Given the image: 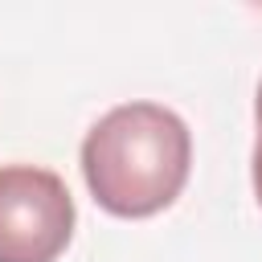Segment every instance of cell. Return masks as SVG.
I'll list each match as a JSON object with an SVG mask.
<instances>
[{"label":"cell","instance_id":"cell-1","mask_svg":"<svg viewBox=\"0 0 262 262\" xmlns=\"http://www.w3.org/2000/svg\"><path fill=\"white\" fill-rule=\"evenodd\" d=\"M188 168V123L160 102L111 106L82 139L86 188L111 217H156L184 192Z\"/></svg>","mask_w":262,"mask_h":262},{"label":"cell","instance_id":"cell-2","mask_svg":"<svg viewBox=\"0 0 262 262\" xmlns=\"http://www.w3.org/2000/svg\"><path fill=\"white\" fill-rule=\"evenodd\" d=\"M66 180L37 164L0 168V262H57L74 237Z\"/></svg>","mask_w":262,"mask_h":262},{"label":"cell","instance_id":"cell-3","mask_svg":"<svg viewBox=\"0 0 262 262\" xmlns=\"http://www.w3.org/2000/svg\"><path fill=\"white\" fill-rule=\"evenodd\" d=\"M254 196H258V205H262V127H258V139H254Z\"/></svg>","mask_w":262,"mask_h":262},{"label":"cell","instance_id":"cell-4","mask_svg":"<svg viewBox=\"0 0 262 262\" xmlns=\"http://www.w3.org/2000/svg\"><path fill=\"white\" fill-rule=\"evenodd\" d=\"M254 123L262 127V82H258V98H254Z\"/></svg>","mask_w":262,"mask_h":262}]
</instances>
